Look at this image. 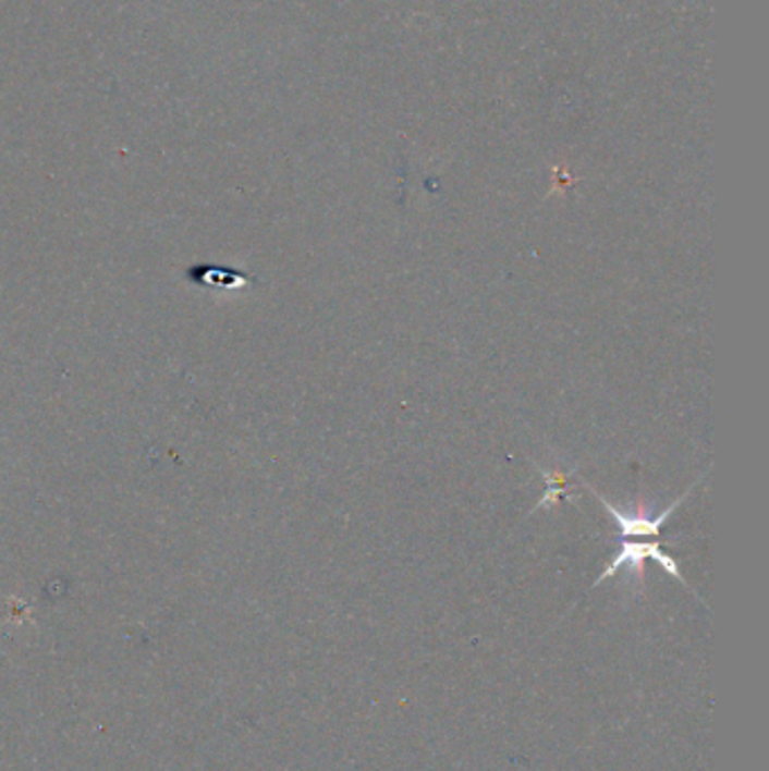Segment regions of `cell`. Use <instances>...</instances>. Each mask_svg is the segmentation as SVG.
Here are the masks:
<instances>
[{"label":"cell","instance_id":"cell-3","mask_svg":"<svg viewBox=\"0 0 769 771\" xmlns=\"http://www.w3.org/2000/svg\"><path fill=\"white\" fill-rule=\"evenodd\" d=\"M541 474L547 476V480H549V490H547V497H544L535 507L549 505L551 499H553V503H558V499L566 492V478L562 474H549V472H544V469H541Z\"/></svg>","mask_w":769,"mask_h":771},{"label":"cell","instance_id":"cell-1","mask_svg":"<svg viewBox=\"0 0 769 771\" xmlns=\"http://www.w3.org/2000/svg\"><path fill=\"white\" fill-rule=\"evenodd\" d=\"M644 560H655L663 571H668L672 577H678V580H680L684 587H688L686 580H684L682 571H680V566H678V562L672 560L668 553L661 551V543H657V541H655V543H640V541H627V539H623L619 555L614 558V562H612L610 566H607V568L602 571V575L598 577L594 587L602 585V583L607 580V577H612V575L619 573L623 566H630V568H634V571L640 575V573H644V568H640V564H644Z\"/></svg>","mask_w":769,"mask_h":771},{"label":"cell","instance_id":"cell-2","mask_svg":"<svg viewBox=\"0 0 769 771\" xmlns=\"http://www.w3.org/2000/svg\"><path fill=\"white\" fill-rule=\"evenodd\" d=\"M587 488H589V492H594L596 494V499L605 505V510L607 512H610L612 514V517L617 519V524H619V533H621V537L623 539H630V537H657L659 533H661V528H663V524L670 519V514L672 512H675L678 507H680V503L691 494V490L695 488H691L686 494H682L678 501H672L661 514H657V517L655 519H650L648 517V514H630V512H623V510H619L614 503H610V501H607L598 490H594L589 484H585Z\"/></svg>","mask_w":769,"mask_h":771}]
</instances>
